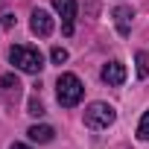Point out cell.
<instances>
[{
  "label": "cell",
  "mask_w": 149,
  "mask_h": 149,
  "mask_svg": "<svg viewBox=\"0 0 149 149\" xmlns=\"http://www.w3.org/2000/svg\"><path fill=\"white\" fill-rule=\"evenodd\" d=\"M82 94H85V88H82V82H79L76 73H61V76H58V82H56V97H58V105H61V108L79 105Z\"/></svg>",
  "instance_id": "cell-1"
},
{
  "label": "cell",
  "mask_w": 149,
  "mask_h": 149,
  "mask_svg": "<svg viewBox=\"0 0 149 149\" xmlns=\"http://www.w3.org/2000/svg\"><path fill=\"white\" fill-rule=\"evenodd\" d=\"M9 61H12L18 70H24V73H38V70L44 67V56H41V50H35V47H24V44H18V47L9 50Z\"/></svg>",
  "instance_id": "cell-2"
},
{
  "label": "cell",
  "mask_w": 149,
  "mask_h": 149,
  "mask_svg": "<svg viewBox=\"0 0 149 149\" xmlns=\"http://www.w3.org/2000/svg\"><path fill=\"white\" fill-rule=\"evenodd\" d=\"M114 120H117V111L108 102H91L85 108V126L88 129H108Z\"/></svg>",
  "instance_id": "cell-3"
},
{
  "label": "cell",
  "mask_w": 149,
  "mask_h": 149,
  "mask_svg": "<svg viewBox=\"0 0 149 149\" xmlns=\"http://www.w3.org/2000/svg\"><path fill=\"white\" fill-rule=\"evenodd\" d=\"M53 9L61 18V29L64 35L73 32V21H76V0H53Z\"/></svg>",
  "instance_id": "cell-4"
},
{
  "label": "cell",
  "mask_w": 149,
  "mask_h": 149,
  "mask_svg": "<svg viewBox=\"0 0 149 149\" xmlns=\"http://www.w3.org/2000/svg\"><path fill=\"white\" fill-rule=\"evenodd\" d=\"M29 26H32V32H35V35L47 38V35H53L56 21H53V15H50L47 9H32V21H29Z\"/></svg>",
  "instance_id": "cell-5"
},
{
  "label": "cell",
  "mask_w": 149,
  "mask_h": 149,
  "mask_svg": "<svg viewBox=\"0 0 149 149\" xmlns=\"http://www.w3.org/2000/svg\"><path fill=\"white\" fill-rule=\"evenodd\" d=\"M102 82L105 85H123L126 82V64L123 61H108L105 67H102Z\"/></svg>",
  "instance_id": "cell-6"
},
{
  "label": "cell",
  "mask_w": 149,
  "mask_h": 149,
  "mask_svg": "<svg viewBox=\"0 0 149 149\" xmlns=\"http://www.w3.org/2000/svg\"><path fill=\"white\" fill-rule=\"evenodd\" d=\"M132 18H134V12H132L129 6H117V9H114V24H117V32H120V35H129Z\"/></svg>",
  "instance_id": "cell-7"
},
{
  "label": "cell",
  "mask_w": 149,
  "mask_h": 149,
  "mask_svg": "<svg viewBox=\"0 0 149 149\" xmlns=\"http://www.w3.org/2000/svg\"><path fill=\"white\" fill-rule=\"evenodd\" d=\"M29 140H35V143H50L53 137H56V132H53V126H29Z\"/></svg>",
  "instance_id": "cell-8"
},
{
  "label": "cell",
  "mask_w": 149,
  "mask_h": 149,
  "mask_svg": "<svg viewBox=\"0 0 149 149\" xmlns=\"http://www.w3.org/2000/svg\"><path fill=\"white\" fill-rule=\"evenodd\" d=\"M134 64H137V79H146V76H149V53L140 50V53L134 56Z\"/></svg>",
  "instance_id": "cell-9"
},
{
  "label": "cell",
  "mask_w": 149,
  "mask_h": 149,
  "mask_svg": "<svg viewBox=\"0 0 149 149\" xmlns=\"http://www.w3.org/2000/svg\"><path fill=\"white\" fill-rule=\"evenodd\" d=\"M137 137L140 140H149V111H143V117L137 123Z\"/></svg>",
  "instance_id": "cell-10"
},
{
  "label": "cell",
  "mask_w": 149,
  "mask_h": 149,
  "mask_svg": "<svg viewBox=\"0 0 149 149\" xmlns=\"http://www.w3.org/2000/svg\"><path fill=\"white\" fill-rule=\"evenodd\" d=\"M0 88H3V91H15V94H18V88H21V85H18V79H15V76H3V79H0Z\"/></svg>",
  "instance_id": "cell-11"
},
{
  "label": "cell",
  "mask_w": 149,
  "mask_h": 149,
  "mask_svg": "<svg viewBox=\"0 0 149 149\" xmlns=\"http://www.w3.org/2000/svg\"><path fill=\"white\" fill-rule=\"evenodd\" d=\"M50 58H53L56 64H61V61H67V50H64V47H53V53H50Z\"/></svg>",
  "instance_id": "cell-12"
},
{
  "label": "cell",
  "mask_w": 149,
  "mask_h": 149,
  "mask_svg": "<svg viewBox=\"0 0 149 149\" xmlns=\"http://www.w3.org/2000/svg\"><path fill=\"white\" fill-rule=\"evenodd\" d=\"M29 114H38V117H41V114H44V105H41L38 100H29Z\"/></svg>",
  "instance_id": "cell-13"
},
{
  "label": "cell",
  "mask_w": 149,
  "mask_h": 149,
  "mask_svg": "<svg viewBox=\"0 0 149 149\" xmlns=\"http://www.w3.org/2000/svg\"><path fill=\"white\" fill-rule=\"evenodd\" d=\"M3 26H6V29H12V26H15V15H6V21H3Z\"/></svg>",
  "instance_id": "cell-14"
},
{
  "label": "cell",
  "mask_w": 149,
  "mask_h": 149,
  "mask_svg": "<svg viewBox=\"0 0 149 149\" xmlns=\"http://www.w3.org/2000/svg\"><path fill=\"white\" fill-rule=\"evenodd\" d=\"M9 149H29V146H26V143H12Z\"/></svg>",
  "instance_id": "cell-15"
}]
</instances>
